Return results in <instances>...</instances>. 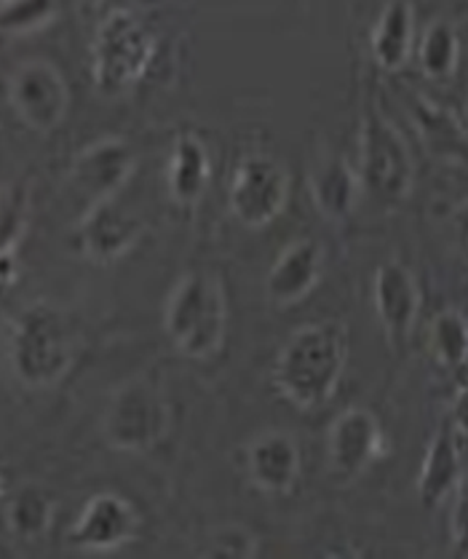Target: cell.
I'll return each mask as SVG.
<instances>
[{"instance_id": "obj_31", "label": "cell", "mask_w": 468, "mask_h": 559, "mask_svg": "<svg viewBox=\"0 0 468 559\" xmlns=\"http://www.w3.org/2000/svg\"><path fill=\"white\" fill-rule=\"evenodd\" d=\"M3 3H9V0H0V5H3Z\"/></svg>"}, {"instance_id": "obj_29", "label": "cell", "mask_w": 468, "mask_h": 559, "mask_svg": "<svg viewBox=\"0 0 468 559\" xmlns=\"http://www.w3.org/2000/svg\"><path fill=\"white\" fill-rule=\"evenodd\" d=\"M453 228H455V236H458L460 247H464L468 252V201H466V204H460L458 210H455Z\"/></svg>"}, {"instance_id": "obj_13", "label": "cell", "mask_w": 468, "mask_h": 559, "mask_svg": "<svg viewBox=\"0 0 468 559\" xmlns=\"http://www.w3.org/2000/svg\"><path fill=\"white\" fill-rule=\"evenodd\" d=\"M247 477L265 496H289L303 474V455L295 437L281 428H265L244 450Z\"/></svg>"}, {"instance_id": "obj_11", "label": "cell", "mask_w": 468, "mask_h": 559, "mask_svg": "<svg viewBox=\"0 0 468 559\" xmlns=\"http://www.w3.org/2000/svg\"><path fill=\"white\" fill-rule=\"evenodd\" d=\"M386 450L381 420L367 407H348L329 424L327 468L337 481L359 479Z\"/></svg>"}, {"instance_id": "obj_4", "label": "cell", "mask_w": 468, "mask_h": 559, "mask_svg": "<svg viewBox=\"0 0 468 559\" xmlns=\"http://www.w3.org/2000/svg\"><path fill=\"white\" fill-rule=\"evenodd\" d=\"M158 38L132 9H112L92 40V81L103 97L132 92L156 62Z\"/></svg>"}, {"instance_id": "obj_23", "label": "cell", "mask_w": 468, "mask_h": 559, "mask_svg": "<svg viewBox=\"0 0 468 559\" xmlns=\"http://www.w3.org/2000/svg\"><path fill=\"white\" fill-rule=\"evenodd\" d=\"M460 38L449 22L436 20L423 29L418 44L420 73L429 81H447L458 70Z\"/></svg>"}, {"instance_id": "obj_15", "label": "cell", "mask_w": 468, "mask_h": 559, "mask_svg": "<svg viewBox=\"0 0 468 559\" xmlns=\"http://www.w3.org/2000/svg\"><path fill=\"white\" fill-rule=\"evenodd\" d=\"M372 302L391 346H401L412 335L420 313V287L415 273L399 260H386L375 271Z\"/></svg>"}, {"instance_id": "obj_1", "label": "cell", "mask_w": 468, "mask_h": 559, "mask_svg": "<svg viewBox=\"0 0 468 559\" xmlns=\"http://www.w3.org/2000/svg\"><path fill=\"white\" fill-rule=\"evenodd\" d=\"M79 332L68 311L51 300H33L14 313L5 330V361L29 391L55 389L75 365Z\"/></svg>"}, {"instance_id": "obj_18", "label": "cell", "mask_w": 468, "mask_h": 559, "mask_svg": "<svg viewBox=\"0 0 468 559\" xmlns=\"http://www.w3.org/2000/svg\"><path fill=\"white\" fill-rule=\"evenodd\" d=\"M460 474V453H458V439H455L453 426H442L429 442L423 463H420L418 474V498L425 509H436L440 503L447 501L458 487Z\"/></svg>"}, {"instance_id": "obj_14", "label": "cell", "mask_w": 468, "mask_h": 559, "mask_svg": "<svg viewBox=\"0 0 468 559\" xmlns=\"http://www.w3.org/2000/svg\"><path fill=\"white\" fill-rule=\"evenodd\" d=\"M327 249L316 239H295L278 252L265 276V297L276 308H292L303 302L322 284Z\"/></svg>"}, {"instance_id": "obj_8", "label": "cell", "mask_w": 468, "mask_h": 559, "mask_svg": "<svg viewBox=\"0 0 468 559\" xmlns=\"http://www.w3.org/2000/svg\"><path fill=\"white\" fill-rule=\"evenodd\" d=\"M9 105L27 129L51 134L68 118V79L49 59H25L9 75Z\"/></svg>"}, {"instance_id": "obj_30", "label": "cell", "mask_w": 468, "mask_h": 559, "mask_svg": "<svg viewBox=\"0 0 468 559\" xmlns=\"http://www.w3.org/2000/svg\"><path fill=\"white\" fill-rule=\"evenodd\" d=\"M83 3H88V5H103L105 0H83Z\"/></svg>"}, {"instance_id": "obj_7", "label": "cell", "mask_w": 468, "mask_h": 559, "mask_svg": "<svg viewBox=\"0 0 468 559\" xmlns=\"http://www.w3.org/2000/svg\"><path fill=\"white\" fill-rule=\"evenodd\" d=\"M292 177L274 153L249 151L236 164L228 188L230 214L249 230H263L287 210Z\"/></svg>"}, {"instance_id": "obj_25", "label": "cell", "mask_w": 468, "mask_h": 559, "mask_svg": "<svg viewBox=\"0 0 468 559\" xmlns=\"http://www.w3.org/2000/svg\"><path fill=\"white\" fill-rule=\"evenodd\" d=\"M57 0H9L0 5V33L29 35L55 22Z\"/></svg>"}, {"instance_id": "obj_26", "label": "cell", "mask_w": 468, "mask_h": 559, "mask_svg": "<svg viewBox=\"0 0 468 559\" xmlns=\"http://www.w3.org/2000/svg\"><path fill=\"white\" fill-rule=\"evenodd\" d=\"M260 551V540L249 527L239 522H225L206 535L204 555L209 557H241L249 559Z\"/></svg>"}, {"instance_id": "obj_32", "label": "cell", "mask_w": 468, "mask_h": 559, "mask_svg": "<svg viewBox=\"0 0 468 559\" xmlns=\"http://www.w3.org/2000/svg\"><path fill=\"white\" fill-rule=\"evenodd\" d=\"M0 282H3V278H0Z\"/></svg>"}, {"instance_id": "obj_28", "label": "cell", "mask_w": 468, "mask_h": 559, "mask_svg": "<svg viewBox=\"0 0 468 559\" xmlns=\"http://www.w3.org/2000/svg\"><path fill=\"white\" fill-rule=\"evenodd\" d=\"M449 426L455 428V433L468 439V385L455 394L453 407H449Z\"/></svg>"}, {"instance_id": "obj_10", "label": "cell", "mask_w": 468, "mask_h": 559, "mask_svg": "<svg viewBox=\"0 0 468 559\" xmlns=\"http://www.w3.org/2000/svg\"><path fill=\"white\" fill-rule=\"evenodd\" d=\"M140 533V511L118 492H97L83 503L70 525L68 540L86 555H110L132 544Z\"/></svg>"}, {"instance_id": "obj_21", "label": "cell", "mask_w": 468, "mask_h": 559, "mask_svg": "<svg viewBox=\"0 0 468 559\" xmlns=\"http://www.w3.org/2000/svg\"><path fill=\"white\" fill-rule=\"evenodd\" d=\"M412 118L423 136L425 147L434 156L455 160V164H468V134L449 112H444L440 105L418 97L412 103Z\"/></svg>"}, {"instance_id": "obj_24", "label": "cell", "mask_w": 468, "mask_h": 559, "mask_svg": "<svg viewBox=\"0 0 468 559\" xmlns=\"http://www.w3.org/2000/svg\"><path fill=\"white\" fill-rule=\"evenodd\" d=\"M431 354L447 370H458L468 361V321L460 311L436 313L429 330Z\"/></svg>"}, {"instance_id": "obj_5", "label": "cell", "mask_w": 468, "mask_h": 559, "mask_svg": "<svg viewBox=\"0 0 468 559\" xmlns=\"http://www.w3.org/2000/svg\"><path fill=\"white\" fill-rule=\"evenodd\" d=\"M361 193L381 206H399L415 182V164L407 140L377 107L364 112L359 134Z\"/></svg>"}, {"instance_id": "obj_6", "label": "cell", "mask_w": 468, "mask_h": 559, "mask_svg": "<svg viewBox=\"0 0 468 559\" xmlns=\"http://www.w3.org/2000/svg\"><path fill=\"white\" fill-rule=\"evenodd\" d=\"M175 413L151 380H129L110 396L103 418V437L118 453H147L169 437Z\"/></svg>"}, {"instance_id": "obj_22", "label": "cell", "mask_w": 468, "mask_h": 559, "mask_svg": "<svg viewBox=\"0 0 468 559\" xmlns=\"http://www.w3.org/2000/svg\"><path fill=\"white\" fill-rule=\"evenodd\" d=\"M33 195L27 182H9L0 188V278L14 276V254L27 234Z\"/></svg>"}, {"instance_id": "obj_2", "label": "cell", "mask_w": 468, "mask_h": 559, "mask_svg": "<svg viewBox=\"0 0 468 559\" xmlns=\"http://www.w3.org/2000/svg\"><path fill=\"white\" fill-rule=\"evenodd\" d=\"M348 367V335L337 321H311L287 337L274 361V385L298 409L332 402Z\"/></svg>"}, {"instance_id": "obj_12", "label": "cell", "mask_w": 468, "mask_h": 559, "mask_svg": "<svg viewBox=\"0 0 468 559\" xmlns=\"http://www.w3.org/2000/svg\"><path fill=\"white\" fill-rule=\"evenodd\" d=\"M145 236V219L129 212L118 199L103 201L83 212L79 247L83 258L97 265H112L127 258Z\"/></svg>"}, {"instance_id": "obj_3", "label": "cell", "mask_w": 468, "mask_h": 559, "mask_svg": "<svg viewBox=\"0 0 468 559\" xmlns=\"http://www.w3.org/2000/svg\"><path fill=\"white\" fill-rule=\"evenodd\" d=\"M164 330L185 359H212L228 332V300L220 276L206 271L182 273L166 297Z\"/></svg>"}, {"instance_id": "obj_17", "label": "cell", "mask_w": 468, "mask_h": 559, "mask_svg": "<svg viewBox=\"0 0 468 559\" xmlns=\"http://www.w3.org/2000/svg\"><path fill=\"white\" fill-rule=\"evenodd\" d=\"M212 182V153L199 134L182 132L166 164V190L180 210H195Z\"/></svg>"}, {"instance_id": "obj_16", "label": "cell", "mask_w": 468, "mask_h": 559, "mask_svg": "<svg viewBox=\"0 0 468 559\" xmlns=\"http://www.w3.org/2000/svg\"><path fill=\"white\" fill-rule=\"evenodd\" d=\"M308 190L316 212L329 223H346L361 199L359 171L337 153H322L308 171Z\"/></svg>"}, {"instance_id": "obj_19", "label": "cell", "mask_w": 468, "mask_h": 559, "mask_svg": "<svg viewBox=\"0 0 468 559\" xmlns=\"http://www.w3.org/2000/svg\"><path fill=\"white\" fill-rule=\"evenodd\" d=\"M370 51L377 68L401 70L415 51V14L407 0H388L370 33Z\"/></svg>"}, {"instance_id": "obj_9", "label": "cell", "mask_w": 468, "mask_h": 559, "mask_svg": "<svg viewBox=\"0 0 468 559\" xmlns=\"http://www.w3.org/2000/svg\"><path fill=\"white\" fill-rule=\"evenodd\" d=\"M137 171V151L123 136H105V140L86 145L70 164V188L86 201V210L118 199L121 190Z\"/></svg>"}, {"instance_id": "obj_27", "label": "cell", "mask_w": 468, "mask_h": 559, "mask_svg": "<svg viewBox=\"0 0 468 559\" xmlns=\"http://www.w3.org/2000/svg\"><path fill=\"white\" fill-rule=\"evenodd\" d=\"M449 535H453V549L468 557V472L460 474L455 487L453 516H449Z\"/></svg>"}, {"instance_id": "obj_20", "label": "cell", "mask_w": 468, "mask_h": 559, "mask_svg": "<svg viewBox=\"0 0 468 559\" xmlns=\"http://www.w3.org/2000/svg\"><path fill=\"white\" fill-rule=\"evenodd\" d=\"M57 503L46 487L25 481L11 492L9 503H5V527L16 540L25 544H38L49 535L55 525Z\"/></svg>"}]
</instances>
